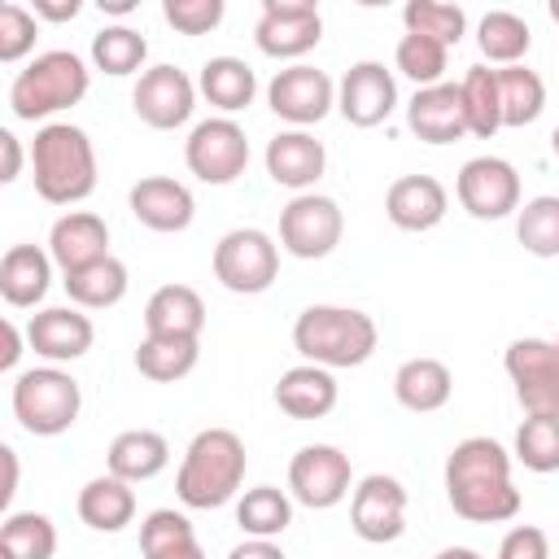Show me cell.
<instances>
[{"mask_svg":"<svg viewBox=\"0 0 559 559\" xmlns=\"http://www.w3.org/2000/svg\"><path fill=\"white\" fill-rule=\"evenodd\" d=\"M498 559H550V542L537 524H515L498 542Z\"/></svg>","mask_w":559,"mask_h":559,"instance_id":"cell-46","label":"cell"},{"mask_svg":"<svg viewBox=\"0 0 559 559\" xmlns=\"http://www.w3.org/2000/svg\"><path fill=\"white\" fill-rule=\"evenodd\" d=\"M0 153H4V166H0V183H13L22 175V144L13 131H0Z\"/></svg>","mask_w":559,"mask_h":559,"instance_id":"cell-47","label":"cell"},{"mask_svg":"<svg viewBox=\"0 0 559 559\" xmlns=\"http://www.w3.org/2000/svg\"><path fill=\"white\" fill-rule=\"evenodd\" d=\"M323 39V13L310 0H262L253 44L275 61H297Z\"/></svg>","mask_w":559,"mask_h":559,"instance_id":"cell-12","label":"cell"},{"mask_svg":"<svg viewBox=\"0 0 559 559\" xmlns=\"http://www.w3.org/2000/svg\"><path fill=\"white\" fill-rule=\"evenodd\" d=\"M550 153H555V157H559V127H555V131H550Z\"/></svg>","mask_w":559,"mask_h":559,"instance_id":"cell-55","label":"cell"},{"mask_svg":"<svg viewBox=\"0 0 559 559\" xmlns=\"http://www.w3.org/2000/svg\"><path fill=\"white\" fill-rule=\"evenodd\" d=\"M48 253L61 266V275H70V271H79V266H87L96 258H109V227H105V218L92 214V210L61 214L52 223V231H48Z\"/></svg>","mask_w":559,"mask_h":559,"instance_id":"cell-23","label":"cell"},{"mask_svg":"<svg viewBox=\"0 0 559 559\" xmlns=\"http://www.w3.org/2000/svg\"><path fill=\"white\" fill-rule=\"evenodd\" d=\"M555 345H559V336H555Z\"/></svg>","mask_w":559,"mask_h":559,"instance_id":"cell-57","label":"cell"},{"mask_svg":"<svg viewBox=\"0 0 559 559\" xmlns=\"http://www.w3.org/2000/svg\"><path fill=\"white\" fill-rule=\"evenodd\" d=\"M245 467H249V454L231 428H201L179 463L175 493L192 511L227 507L245 485Z\"/></svg>","mask_w":559,"mask_h":559,"instance_id":"cell-2","label":"cell"},{"mask_svg":"<svg viewBox=\"0 0 559 559\" xmlns=\"http://www.w3.org/2000/svg\"><path fill=\"white\" fill-rule=\"evenodd\" d=\"M79 0H35V17H48V22H70V17H79Z\"/></svg>","mask_w":559,"mask_h":559,"instance_id":"cell-49","label":"cell"},{"mask_svg":"<svg viewBox=\"0 0 559 559\" xmlns=\"http://www.w3.org/2000/svg\"><path fill=\"white\" fill-rule=\"evenodd\" d=\"M280 275V245L258 227H231L214 245V280L227 293L258 297Z\"/></svg>","mask_w":559,"mask_h":559,"instance_id":"cell-7","label":"cell"},{"mask_svg":"<svg viewBox=\"0 0 559 559\" xmlns=\"http://www.w3.org/2000/svg\"><path fill=\"white\" fill-rule=\"evenodd\" d=\"M0 454H4V467H9V480H4V489H0V498L9 502V498H13V489H17V454H13L9 445H4Z\"/></svg>","mask_w":559,"mask_h":559,"instance_id":"cell-52","label":"cell"},{"mask_svg":"<svg viewBox=\"0 0 559 559\" xmlns=\"http://www.w3.org/2000/svg\"><path fill=\"white\" fill-rule=\"evenodd\" d=\"M79 520L96 533H118L135 520V489L127 480H118L114 472L92 476L79 489Z\"/></svg>","mask_w":559,"mask_h":559,"instance_id":"cell-29","label":"cell"},{"mask_svg":"<svg viewBox=\"0 0 559 559\" xmlns=\"http://www.w3.org/2000/svg\"><path fill=\"white\" fill-rule=\"evenodd\" d=\"M197 92H201L214 109H223V118H231V114H240V109L253 105V96H258V74H253L240 57H210V61L201 66Z\"/></svg>","mask_w":559,"mask_h":559,"instance_id":"cell-30","label":"cell"},{"mask_svg":"<svg viewBox=\"0 0 559 559\" xmlns=\"http://www.w3.org/2000/svg\"><path fill=\"white\" fill-rule=\"evenodd\" d=\"M450 210V192L432 175H402L384 192V214L397 231H432Z\"/></svg>","mask_w":559,"mask_h":559,"instance_id":"cell-21","label":"cell"},{"mask_svg":"<svg viewBox=\"0 0 559 559\" xmlns=\"http://www.w3.org/2000/svg\"><path fill=\"white\" fill-rule=\"evenodd\" d=\"M336 109L349 127H380L397 109V79L384 61H354L336 83Z\"/></svg>","mask_w":559,"mask_h":559,"instance_id":"cell-17","label":"cell"},{"mask_svg":"<svg viewBox=\"0 0 559 559\" xmlns=\"http://www.w3.org/2000/svg\"><path fill=\"white\" fill-rule=\"evenodd\" d=\"M183 162L201 183L227 188L245 175L249 166V135L236 118H205L192 127V135L183 140Z\"/></svg>","mask_w":559,"mask_h":559,"instance_id":"cell-9","label":"cell"},{"mask_svg":"<svg viewBox=\"0 0 559 559\" xmlns=\"http://www.w3.org/2000/svg\"><path fill=\"white\" fill-rule=\"evenodd\" d=\"M13 415L31 437H61L83 411V389L61 367H31L13 380Z\"/></svg>","mask_w":559,"mask_h":559,"instance_id":"cell-6","label":"cell"},{"mask_svg":"<svg viewBox=\"0 0 559 559\" xmlns=\"http://www.w3.org/2000/svg\"><path fill=\"white\" fill-rule=\"evenodd\" d=\"M87 83H92V70L83 66V57L70 48H52L26 61V70H17V79L9 83V109L22 122H39L79 105L87 96Z\"/></svg>","mask_w":559,"mask_h":559,"instance_id":"cell-5","label":"cell"},{"mask_svg":"<svg viewBox=\"0 0 559 559\" xmlns=\"http://www.w3.org/2000/svg\"><path fill=\"white\" fill-rule=\"evenodd\" d=\"M105 463H109V472H114L118 480L140 485V480H153L157 472H166L170 445H166V437L153 432V428H127V432H118V437L109 441Z\"/></svg>","mask_w":559,"mask_h":559,"instance_id":"cell-28","label":"cell"},{"mask_svg":"<svg viewBox=\"0 0 559 559\" xmlns=\"http://www.w3.org/2000/svg\"><path fill=\"white\" fill-rule=\"evenodd\" d=\"M201 358V345L197 341H183V336H144L140 349H135V371L153 384H175L183 380Z\"/></svg>","mask_w":559,"mask_h":559,"instance_id":"cell-33","label":"cell"},{"mask_svg":"<svg viewBox=\"0 0 559 559\" xmlns=\"http://www.w3.org/2000/svg\"><path fill=\"white\" fill-rule=\"evenodd\" d=\"M35 192L48 205H79L96 192V148L74 122H44L31 144Z\"/></svg>","mask_w":559,"mask_h":559,"instance_id":"cell-3","label":"cell"},{"mask_svg":"<svg viewBox=\"0 0 559 559\" xmlns=\"http://www.w3.org/2000/svg\"><path fill=\"white\" fill-rule=\"evenodd\" d=\"M380 345L376 319L354 306H306L293 323V349L314 367H362Z\"/></svg>","mask_w":559,"mask_h":559,"instance_id":"cell-4","label":"cell"},{"mask_svg":"<svg viewBox=\"0 0 559 559\" xmlns=\"http://www.w3.org/2000/svg\"><path fill=\"white\" fill-rule=\"evenodd\" d=\"M454 192H459V205L480 223H498V218L520 210V175L507 157L485 153V157L463 162V170L454 179Z\"/></svg>","mask_w":559,"mask_h":559,"instance_id":"cell-14","label":"cell"},{"mask_svg":"<svg viewBox=\"0 0 559 559\" xmlns=\"http://www.w3.org/2000/svg\"><path fill=\"white\" fill-rule=\"evenodd\" d=\"M546 9H550V17H555V22H559V0H550V4H546Z\"/></svg>","mask_w":559,"mask_h":559,"instance_id":"cell-56","label":"cell"},{"mask_svg":"<svg viewBox=\"0 0 559 559\" xmlns=\"http://www.w3.org/2000/svg\"><path fill=\"white\" fill-rule=\"evenodd\" d=\"M100 13H118V17H127V13H135V0H100Z\"/></svg>","mask_w":559,"mask_h":559,"instance_id":"cell-54","label":"cell"},{"mask_svg":"<svg viewBox=\"0 0 559 559\" xmlns=\"http://www.w3.org/2000/svg\"><path fill=\"white\" fill-rule=\"evenodd\" d=\"M402 22H406V35H424V39H437V44H459L463 31H467V13L459 4H445V0H411L402 9Z\"/></svg>","mask_w":559,"mask_h":559,"instance_id":"cell-40","label":"cell"},{"mask_svg":"<svg viewBox=\"0 0 559 559\" xmlns=\"http://www.w3.org/2000/svg\"><path fill=\"white\" fill-rule=\"evenodd\" d=\"M148 57V39L131 26H100L92 35V66L122 79V74H135Z\"/></svg>","mask_w":559,"mask_h":559,"instance_id":"cell-38","label":"cell"},{"mask_svg":"<svg viewBox=\"0 0 559 559\" xmlns=\"http://www.w3.org/2000/svg\"><path fill=\"white\" fill-rule=\"evenodd\" d=\"M236 524L249 537H271L275 542L293 524V498L284 489H275V485L245 489V498L236 502Z\"/></svg>","mask_w":559,"mask_h":559,"instance_id":"cell-36","label":"cell"},{"mask_svg":"<svg viewBox=\"0 0 559 559\" xmlns=\"http://www.w3.org/2000/svg\"><path fill=\"white\" fill-rule=\"evenodd\" d=\"M336 376L328 367H314V362H301V367H288L275 384V406L288 415V419H323L336 411Z\"/></svg>","mask_w":559,"mask_h":559,"instance_id":"cell-24","label":"cell"},{"mask_svg":"<svg viewBox=\"0 0 559 559\" xmlns=\"http://www.w3.org/2000/svg\"><path fill=\"white\" fill-rule=\"evenodd\" d=\"M445 498L472 524L515 520L520 489L511 485V454L493 437H463L445 459Z\"/></svg>","mask_w":559,"mask_h":559,"instance_id":"cell-1","label":"cell"},{"mask_svg":"<svg viewBox=\"0 0 559 559\" xmlns=\"http://www.w3.org/2000/svg\"><path fill=\"white\" fill-rule=\"evenodd\" d=\"M131 109L153 131H175L197 109V83L179 66H148L131 92Z\"/></svg>","mask_w":559,"mask_h":559,"instance_id":"cell-16","label":"cell"},{"mask_svg":"<svg viewBox=\"0 0 559 559\" xmlns=\"http://www.w3.org/2000/svg\"><path fill=\"white\" fill-rule=\"evenodd\" d=\"M262 162H266V175H271L280 188H293V192L301 197V192H310V188L323 179V170H328V148H323V140H314L310 131L288 127V131H280V135L266 140Z\"/></svg>","mask_w":559,"mask_h":559,"instance_id":"cell-19","label":"cell"},{"mask_svg":"<svg viewBox=\"0 0 559 559\" xmlns=\"http://www.w3.org/2000/svg\"><path fill=\"white\" fill-rule=\"evenodd\" d=\"M35 35H39V17L17 4V0H4L0 4V61L13 66L22 61L31 48H35Z\"/></svg>","mask_w":559,"mask_h":559,"instance_id":"cell-43","label":"cell"},{"mask_svg":"<svg viewBox=\"0 0 559 559\" xmlns=\"http://www.w3.org/2000/svg\"><path fill=\"white\" fill-rule=\"evenodd\" d=\"M476 44H480V57L485 61H493V66H520L524 52H528V44H533V31H528V22L520 13L493 9V13L480 17Z\"/></svg>","mask_w":559,"mask_h":559,"instance_id":"cell-34","label":"cell"},{"mask_svg":"<svg viewBox=\"0 0 559 559\" xmlns=\"http://www.w3.org/2000/svg\"><path fill=\"white\" fill-rule=\"evenodd\" d=\"M227 559H284V550L271 537H245L240 546H231Z\"/></svg>","mask_w":559,"mask_h":559,"instance_id":"cell-48","label":"cell"},{"mask_svg":"<svg viewBox=\"0 0 559 559\" xmlns=\"http://www.w3.org/2000/svg\"><path fill=\"white\" fill-rule=\"evenodd\" d=\"M144 559H205V550H201V542L192 537V542L166 546V550H157V555H144Z\"/></svg>","mask_w":559,"mask_h":559,"instance_id":"cell-51","label":"cell"},{"mask_svg":"<svg viewBox=\"0 0 559 559\" xmlns=\"http://www.w3.org/2000/svg\"><path fill=\"white\" fill-rule=\"evenodd\" d=\"M92 341H96V328L79 306H44L26 323V345L39 358H48L52 367L83 358L92 349Z\"/></svg>","mask_w":559,"mask_h":559,"instance_id":"cell-18","label":"cell"},{"mask_svg":"<svg viewBox=\"0 0 559 559\" xmlns=\"http://www.w3.org/2000/svg\"><path fill=\"white\" fill-rule=\"evenodd\" d=\"M52 284V253L39 245H9L0 258V297L13 310H31L48 297Z\"/></svg>","mask_w":559,"mask_h":559,"instance_id":"cell-25","label":"cell"},{"mask_svg":"<svg viewBox=\"0 0 559 559\" xmlns=\"http://www.w3.org/2000/svg\"><path fill=\"white\" fill-rule=\"evenodd\" d=\"M349 528L371 546L397 542L406 533V489H402V480L384 476V472L362 476L349 493Z\"/></svg>","mask_w":559,"mask_h":559,"instance_id":"cell-15","label":"cell"},{"mask_svg":"<svg viewBox=\"0 0 559 559\" xmlns=\"http://www.w3.org/2000/svg\"><path fill=\"white\" fill-rule=\"evenodd\" d=\"M463 109H467V135H498L502 131V100H498V70L489 66H467L463 83Z\"/></svg>","mask_w":559,"mask_h":559,"instance_id":"cell-35","label":"cell"},{"mask_svg":"<svg viewBox=\"0 0 559 559\" xmlns=\"http://www.w3.org/2000/svg\"><path fill=\"white\" fill-rule=\"evenodd\" d=\"M349 480H354L349 454L328 445V441L301 445L293 454V463H288V493L310 511H328V507L345 502L349 498Z\"/></svg>","mask_w":559,"mask_h":559,"instance_id":"cell-11","label":"cell"},{"mask_svg":"<svg viewBox=\"0 0 559 559\" xmlns=\"http://www.w3.org/2000/svg\"><path fill=\"white\" fill-rule=\"evenodd\" d=\"M266 105H271V114L284 118L288 127L306 131V127H314V122H323V118L332 114V105H336V83H332L323 70L297 61V66L275 70V79L266 83Z\"/></svg>","mask_w":559,"mask_h":559,"instance_id":"cell-13","label":"cell"},{"mask_svg":"<svg viewBox=\"0 0 559 559\" xmlns=\"http://www.w3.org/2000/svg\"><path fill=\"white\" fill-rule=\"evenodd\" d=\"M445 57H450V48L437 44V39H424V35H402L397 48H393V66L415 83V92L445 83L441 79L445 74Z\"/></svg>","mask_w":559,"mask_h":559,"instance_id":"cell-41","label":"cell"},{"mask_svg":"<svg viewBox=\"0 0 559 559\" xmlns=\"http://www.w3.org/2000/svg\"><path fill=\"white\" fill-rule=\"evenodd\" d=\"M201 328H205V301L188 284H162L144 306V336L201 341Z\"/></svg>","mask_w":559,"mask_h":559,"instance_id":"cell-26","label":"cell"},{"mask_svg":"<svg viewBox=\"0 0 559 559\" xmlns=\"http://www.w3.org/2000/svg\"><path fill=\"white\" fill-rule=\"evenodd\" d=\"M498 100H502V127H528L546 109V83L524 61L502 66L498 70Z\"/></svg>","mask_w":559,"mask_h":559,"instance_id":"cell-32","label":"cell"},{"mask_svg":"<svg viewBox=\"0 0 559 559\" xmlns=\"http://www.w3.org/2000/svg\"><path fill=\"white\" fill-rule=\"evenodd\" d=\"M406 127L424 140V144H454L467 135V109H463V92L459 83H437V87H419L406 105Z\"/></svg>","mask_w":559,"mask_h":559,"instance_id":"cell-22","label":"cell"},{"mask_svg":"<svg viewBox=\"0 0 559 559\" xmlns=\"http://www.w3.org/2000/svg\"><path fill=\"white\" fill-rule=\"evenodd\" d=\"M61 284H66V293H70V301H74L79 310H109V306H118V301L127 297L131 275H127V266L109 253V258H96V262L70 271Z\"/></svg>","mask_w":559,"mask_h":559,"instance_id":"cell-31","label":"cell"},{"mask_svg":"<svg viewBox=\"0 0 559 559\" xmlns=\"http://www.w3.org/2000/svg\"><path fill=\"white\" fill-rule=\"evenodd\" d=\"M57 524L39 511H13L0 524V559H52Z\"/></svg>","mask_w":559,"mask_h":559,"instance_id":"cell-37","label":"cell"},{"mask_svg":"<svg viewBox=\"0 0 559 559\" xmlns=\"http://www.w3.org/2000/svg\"><path fill=\"white\" fill-rule=\"evenodd\" d=\"M450 393H454V376H450V367H445L441 358L419 354V358H406V362L393 371V397H397L406 411H415V415L441 411V406L450 402Z\"/></svg>","mask_w":559,"mask_h":559,"instance_id":"cell-27","label":"cell"},{"mask_svg":"<svg viewBox=\"0 0 559 559\" xmlns=\"http://www.w3.org/2000/svg\"><path fill=\"white\" fill-rule=\"evenodd\" d=\"M507 380L515 384V397L524 415L559 419V345L542 336H520L502 354Z\"/></svg>","mask_w":559,"mask_h":559,"instance_id":"cell-8","label":"cell"},{"mask_svg":"<svg viewBox=\"0 0 559 559\" xmlns=\"http://www.w3.org/2000/svg\"><path fill=\"white\" fill-rule=\"evenodd\" d=\"M192 520L175 507H162V511H148L144 524H140V550L144 555H157L166 546H179V542H192Z\"/></svg>","mask_w":559,"mask_h":559,"instance_id":"cell-44","label":"cell"},{"mask_svg":"<svg viewBox=\"0 0 559 559\" xmlns=\"http://www.w3.org/2000/svg\"><path fill=\"white\" fill-rule=\"evenodd\" d=\"M22 358V332L13 319H4V349H0V371H13Z\"/></svg>","mask_w":559,"mask_h":559,"instance_id":"cell-50","label":"cell"},{"mask_svg":"<svg viewBox=\"0 0 559 559\" xmlns=\"http://www.w3.org/2000/svg\"><path fill=\"white\" fill-rule=\"evenodd\" d=\"M515 459L528 467V472H559V419H546V415H528L520 428H515Z\"/></svg>","mask_w":559,"mask_h":559,"instance_id":"cell-42","label":"cell"},{"mask_svg":"<svg viewBox=\"0 0 559 559\" xmlns=\"http://www.w3.org/2000/svg\"><path fill=\"white\" fill-rule=\"evenodd\" d=\"M162 17L179 35H210L223 22V0H166Z\"/></svg>","mask_w":559,"mask_h":559,"instance_id":"cell-45","label":"cell"},{"mask_svg":"<svg viewBox=\"0 0 559 559\" xmlns=\"http://www.w3.org/2000/svg\"><path fill=\"white\" fill-rule=\"evenodd\" d=\"M437 559H485V555L472 546H445V550H437Z\"/></svg>","mask_w":559,"mask_h":559,"instance_id":"cell-53","label":"cell"},{"mask_svg":"<svg viewBox=\"0 0 559 559\" xmlns=\"http://www.w3.org/2000/svg\"><path fill=\"white\" fill-rule=\"evenodd\" d=\"M341 231H345V214L323 192H301L280 210V245L301 262L328 258L341 245Z\"/></svg>","mask_w":559,"mask_h":559,"instance_id":"cell-10","label":"cell"},{"mask_svg":"<svg viewBox=\"0 0 559 559\" xmlns=\"http://www.w3.org/2000/svg\"><path fill=\"white\" fill-rule=\"evenodd\" d=\"M515 240L533 258H559V197H533L515 210Z\"/></svg>","mask_w":559,"mask_h":559,"instance_id":"cell-39","label":"cell"},{"mask_svg":"<svg viewBox=\"0 0 559 559\" xmlns=\"http://www.w3.org/2000/svg\"><path fill=\"white\" fill-rule=\"evenodd\" d=\"M127 205H131L135 223H144L148 231H162V236L183 231L197 214V201H192L188 183H179L170 175H144L140 183H131Z\"/></svg>","mask_w":559,"mask_h":559,"instance_id":"cell-20","label":"cell"}]
</instances>
